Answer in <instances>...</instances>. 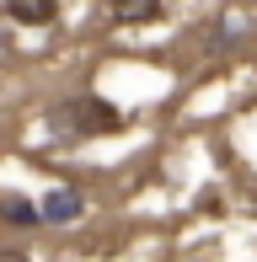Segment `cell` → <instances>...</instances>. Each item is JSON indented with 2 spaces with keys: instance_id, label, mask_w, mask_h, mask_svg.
I'll use <instances>...</instances> for the list:
<instances>
[{
  "instance_id": "cell-1",
  "label": "cell",
  "mask_w": 257,
  "mask_h": 262,
  "mask_svg": "<svg viewBox=\"0 0 257 262\" xmlns=\"http://www.w3.org/2000/svg\"><path fill=\"white\" fill-rule=\"evenodd\" d=\"M123 123V113L113 102H102V97H65L59 107L49 113V128L59 139H91V134H113V128Z\"/></svg>"
},
{
  "instance_id": "cell-2",
  "label": "cell",
  "mask_w": 257,
  "mask_h": 262,
  "mask_svg": "<svg viewBox=\"0 0 257 262\" xmlns=\"http://www.w3.org/2000/svg\"><path fill=\"white\" fill-rule=\"evenodd\" d=\"M0 11L11 21H22V27H54L59 21V0H6Z\"/></svg>"
},
{
  "instance_id": "cell-4",
  "label": "cell",
  "mask_w": 257,
  "mask_h": 262,
  "mask_svg": "<svg viewBox=\"0 0 257 262\" xmlns=\"http://www.w3.org/2000/svg\"><path fill=\"white\" fill-rule=\"evenodd\" d=\"M113 21L118 27H139V21H156L161 16V0H108Z\"/></svg>"
},
{
  "instance_id": "cell-5",
  "label": "cell",
  "mask_w": 257,
  "mask_h": 262,
  "mask_svg": "<svg viewBox=\"0 0 257 262\" xmlns=\"http://www.w3.org/2000/svg\"><path fill=\"white\" fill-rule=\"evenodd\" d=\"M0 220H6V225H16V230H32V225H43L32 198H6V204H0Z\"/></svg>"
},
{
  "instance_id": "cell-3",
  "label": "cell",
  "mask_w": 257,
  "mask_h": 262,
  "mask_svg": "<svg viewBox=\"0 0 257 262\" xmlns=\"http://www.w3.org/2000/svg\"><path fill=\"white\" fill-rule=\"evenodd\" d=\"M80 209H86V198H80L75 187H54V193L38 204V220H49V225H70V220H80Z\"/></svg>"
}]
</instances>
